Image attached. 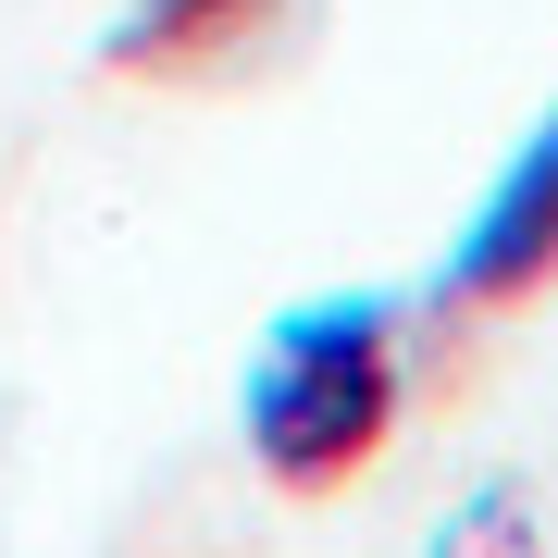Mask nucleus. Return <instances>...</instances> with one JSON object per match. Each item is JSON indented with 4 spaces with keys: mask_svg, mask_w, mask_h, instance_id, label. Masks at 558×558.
Masks as SVG:
<instances>
[{
    "mask_svg": "<svg viewBox=\"0 0 558 558\" xmlns=\"http://www.w3.org/2000/svg\"><path fill=\"white\" fill-rule=\"evenodd\" d=\"M398 398H410V323L385 286H348V299L260 323L248 385H236V435L286 497H323V484L373 472V447L398 435Z\"/></svg>",
    "mask_w": 558,
    "mask_h": 558,
    "instance_id": "obj_1",
    "label": "nucleus"
},
{
    "mask_svg": "<svg viewBox=\"0 0 558 558\" xmlns=\"http://www.w3.org/2000/svg\"><path fill=\"white\" fill-rule=\"evenodd\" d=\"M558 274V112H534V137L497 161V186L472 199L447 248V299H521Z\"/></svg>",
    "mask_w": 558,
    "mask_h": 558,
    "instance_id": "obj_2",
    "label": "nucleus"
},
{
    "mask_svg": "<svg viewBox=\"0 0 558 558\" xmlns=\"http://www.w3.org/2000/svg\"><path fill=\"white\" fill-rule=\"evenodd\" d=\"M248 13H260V0H124V25L100 38V62H124V75H149V62L223 50V38H236Z\"/></svg>",
    "mask_w": 558,
    "mask_h": 558,
    "instance_id": "obj_3",
    "label": "nucleus"
}]
</instances>
